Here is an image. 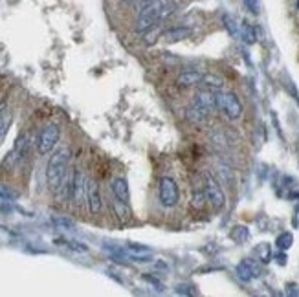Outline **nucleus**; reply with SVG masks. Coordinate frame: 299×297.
I'll return each mask as SVG.
<instances>
[{
	"label": "nucleus",
	"instance_id": "nucleus-1",
	"mask_svg": "<svg viewBox=\"0 0 299 297\" xmlns=\"http://www.w3.org/2000/svg\"><path fill=\"white\" fill-rule=\"evenodd\" d=\"M68 161H70V152L68 149H59L50 156L46 165V182L50 185L51 191H57L61 187V183L68 174Z\"/></svg>",
	"mask_w": 299,
	"mask_h": 297
},
{
	"label": "nucleus",
	"instance_id": "nucleus-2",
	"mask_svg": "<svg viewBox=\"0 0 299 297\" xmlns=\"http://www.w3.org/2000/svg\"><path fill=\"white\" fill-rule=\"evenodd\" d=\"M59 138H61L59 125H56V123L46 125L37 136V152L41 156L50 154V152L56 149L57 143H59Z\"/></svg>",
	"mask_w": 299,
	"mask_h": 297
},
{
	"label": "nucleus",
	"instance_id": "nucleus-3",
	"mask_svg": "<svg viewBox=\"0 0 299 297\" xmlns=\"http://www.w3.org/2000/svg\"><path fill=\"white\" fill-rule=\"evenodd\" d=\"M216 106L230 119H239L242 116V105L239 97L231 92H216Z\"/></svg>",
	"mask_w": 299,
	"mask_h": 297
},
{
	"label": "nucleus",
	"instance_id": "nucleus-4",
	"mask_svg": "<svg viewBox=\"0 0 299 297\" xmlns=\"http://www.w3.org/2000/svg\"><path fill=\"white\" fill-rule=\"evenodd\" d=\"M180 191L176 182L171 176H164L160 178V185H158V200L164 207H175L178 204Z\"/></svg>",
	"mask_w": 299,
	"mask_h": 297
},
{
	"label": "nucleus",
	"instance_id": "nucleus-5",
	"mask_svg": "<svg viewBox=\"0 0 299 297\" xmlns=\"http://www.w3.org/2000/svg\"><path fill=\"white\" fill-rule=\"evenodd\" d=\"M206 197H207V202L211 204V207L215 211L222 209V207L226 206V195H224V191H222V187L219 185V182H216L215 178H211V176H207V182H206Z\"/></svg>",
	"mask_w": 299,
	"mask_h": 297
},
{
	"label": "nucleus",
	"instance_id": "nucleus-6",
	"mask_svg": "<svg viewBox=\"0 0 299 297\" xmlns=\"http://www.w3.org/2000/svg\"><path fill=\"white\" fill-rule=\"evenodd\" d=\"M87 187L88 180L85 178V174L79 169H74V173H72V200L75 206H83V202L87 200Z\"/></svg>",
	"mask_w": 299,
	"mask_h": 297
},
{
	"label": "nucleus",
	"instance_id": "nucleus-7",
	"mask_svg": "<svg viewBox=\"0 0 299 297\" xmlns=\"http://www.w3.org/2000/svg\"><path fill=\"white\" fill-rule=\"evenodd\" d=\"M87 202H88V209L92 215H99L103 207L101 200V193H99V185L94 180H88V187H87Z\"/></svg>",
	"mask_w": 299,
	"mask_h": 297
},
{
	"label": "nucleus",
	"instance_id": "nucleus-8",
	"mask_svg": "<svg viewBox=\"0 0 299 297\" xmlns=\"http://www.w3.org/2000/svg\"><path fill=\"white\" fill-rule=\"evenodd\" d=\"M195 106H198V109L206 110L207 114L209 112H213V110H216L219 106H216V92L213 90H207V88H202V90L197 92V96H195Z\"/></svg>",
	"mask_w": 299,
	"mask_h": 297
},
{
	"label": "nucleus",
	"instance_id": "nucleus-9",
	"mask_svg": "<svg viewBox=\"0 0 299 297\" xmlns=\"http://www.w3.org/2000/svg\"><path fill=\"white\" fill-rule=\"evenodd\" d=\"M125 253L129 259L132 261H138V262H149L152 259V250L147 246H143V244H127L125 246Z\"/></svg>",
	"mask_w": 299,
	"mask_h": 297
},
{
	"label": "nucleus",
	"instance_id": "nucleus-10",
	"mask_svg": "<svg viewBox=\"0 0 299 297\" xmlns=\"http://www.w3.org/2000/svg\"><path fill=\"white\" fill-rule=\"evenodd\" d=\"M202 72H198V70L195 68H187L184 70V72L178 73V77H176V85H178L180 88H191L195 87V85H198V83L202 81Z\"/></svg>",
	"mask_w": 299,
	"mask_h": 297
},
{
	"label": "nucleus",
	"instance_id": "nucleus-11",
	"mask_svg": "<svg viewBox=\"0 0 299 297\" xmlns=\"http://www.w3.org/2000/svg\"><path fill=\"white\" fill-rule=\"evenodd\" d=\"M111 189L114 193L116 200L120 202V204H129V182L127 180L118 176V178L112 180Z\"/></svg>",
	"mask_w": 299,
	"mask_h": 297
},
{
	"label": "nucleus",
	"instance_id": "nucleus-12",
	"mask_svg": "<svg viewBox=\"0 0 299 297\" xmlns=\"http://www.w3.org/2000/svg\"><path fill=\"white\" fill-rule=\"evenodd\" d=\"M191 35V30L185 26H175V28H169V30H166V32L161 33V41L166 42H180L184 41V39H187V37Z\"/></svg>",
	"mask_w": 299,
	"mask_h": 297
},
{
	"label": "nucleus",
	"instance_id": "nucleus-13",
	"mask_svg": "<svg viewBox=\"0 0 299 297\" xmlns=\"http://www.w3.org/2000/svg\"><path fill=\"white\" fill-rule=\"evenodd\" d=\"M237 275H239L240 279L242 281H252V279H255L259 275V268H257V264L253 261H250V259H244L242 262H239V266H237Z\"/></svg>",
	"mask_w": 299,
	"mask_h": 297
},
{
	"label": "nucleus",
	"instance_id": "nucleus-14",
	"mask_svg": "<svg viewBox=\"0 0 299 297\" xmlns=\"http://www.w3.org/2000/svg\"><path fill=\"white\" fill-rule=\"evenodd\" d=\"M160 24V20H158L156 17H152V15L149 13H138V18H136V22H134V32L136 33H145L149 32L151 28L158 26Z\"/></svg>",
	"mask_w": 299,
	"mask_h": 297
},
{
	"label": "nucleus",
	"instance_id": "nucleus-15",
	"mask_svg": "<svg viewBox=\"0 0 299 297\" xmlns=\"http://www.w3.org/2000/svg\"><path fill=\"white\" fill-rule=\"evenodd\" d=\"M200 85H202L204 88H207V90L221 92L222 88H224V79H222L221 75H216V73H204Z\"/></svg>",
	"mask_w": 299,
	"mask_h": 297
},
{
	"label": "nucleus",
	"instance_id": "nucleus-16",
	"mask_svg": "<svg viewBox=\"0 0 299 297\" xmlns=\"http://www.w3.org/2000/svg\"><path fill=\"white\" fill-rule=\"evenodd\" d=\"M11 121H13V116H11L8 110H4V112L0 114V143L4 142L6 136H8V130H10V127H11Z\"/></svg>",
	"mask_w": 299,
	"mask_h": 297
},
{
	"label": "nucleus",
	"instance_id": "nucleus-17",
	"mask_svg": "<svg viewBox=\"0 0 299 297\" xmlns=\"http://www.w3.org/2000/svg\"><path fill=\"white\" fill-rule=\"evenodd\" d=\"M51 224L56 226L57 229H63V231H74L75 229L74 220H70V219H66V217H61V215L51 217Z\"/></svg>",
	"mask_w": 299,
	"mask_h": 297
},
{
	"label": "nucleus",
	"instance_id": "nucleus-18",
	"mask_svg": "<svg viewBox=\"0 0 299 297\" xmlns=\"http://www.w3.org/2000/svg\"><path fill=\"white\" fill-rule=\"evenodd\" d=\"M207 112L206 110H202V109H198V106H191L189 109V112H187V118L193 121V123H197V125H204L207 121Z\"/></svg>",
	"mask_w": 299,
	"mask_h": 297
},
{
	"label": "nucleus",
	"instance_id": "nucleus-19",
	"mask_svg": "<svg viewBox=\"0 0 299 297\" xmlns=\"http://www.w3.org/2000/svg\"><path fill=\"white\" fill-rule=\"evenodd\" d=\"M239 33H240V37H242V41L246 42V44H253V42H255V39H257V35H255V30H253V26H252V24H248V22L240 24Z\"/></svg>",
	"mask_w": 299,
	"mask_h": 297
},
{
	"label": "nucleus",
	"instance_id": "nucleus-20",
	"mask_svg": "<svg viewBox=\"0 0 299 297\" xmlns=\"http://www.w3.org/2000/svg\"><path fill=\"white\" fill-rule=\"evenodd\" d=\"M294 244V235L288 233V231H285V233H281L279 237L276 238V246L279 248L281 252H286L290 246Z\"/></svg>",
	"mask_w": 299,
	"mask_h": 297
},
{
	"label": "nucleus",
	"instance_id": "nucleus-21",
	"mask_svg": "<svg viewBox=\"0 0 299 297\" xmlns=\"http://www.w3.org/2000/svg\"><path fill=\"white\" fill-rule=\"evenodd\" d=\"M161 33H164V32H160V24H158V26L151 28L149 32L143 33V35H145V37H143V42H145V44H147V46L154 44V42H156L158 39H160V37H161Z\"/></svg>",
	"mask_w": 299,
	"mask_h": 297
},
{
	"label": "nucleus",
	"instance_id": "nucleus-22",
	"mask_svg": "<svg viewBox=\"0 0 299 297\" xmlns=\"http://www.w3.org/2000/svg\"><path fill=\"white\" fill-rule=\"evenodd\" d=\"M222 22H224V28L228 30L231 37H237L239 35V26L235 24V18L230 17V15H222Z\"/></svg>",
	"mask_w": 299,
	"mask_h": 297
},
{
	"label": "nucleus",
	"instance_id": "nucleus-23",
	"mask_svg": "<svg viewBox=\"0 0 299 297\" xmlns=\"http://www.w3.org/2000/svg\"><path fill=\"white\" fill-rule=\"evenodd\" d=\"M59 242H63V246L70 248V250H74V252H88V246H85L83 242H77V240H70V238H63V240H59Z\"/></svg>",
	"mask_w": 299,
	"mask_h": 297
},
{
	"label": "nucleus",
	"instance_id": "nucleus-24",
	"mask_svg": "<svg viewBox=\"0 0 299 297\" xmlns=\"http://www.w3.org/2000/svg\"><path fill=\"white\" fill-rule=\"evenodd\" d=\"M255 253L259 255V259H261L262 262H268L271 259V252H270V246H268L266 242L259 244L257 248H255Z\"/></svg>",
	"mask_w": 299,
	"mask_h": 297
},
{
	"label": "nucleus",
	"instance_id": "nucleus-25",
	"mask_svg": "<svg viewBox=\"0 0 299 297\" xmlns=\"http://www.w3.org/2000/svg\"><path fill=\"white\" fill-rule=\"evenodd\" d=\"M0 197L6 198V200L15 202L17 200V197H19V193L13 191V189H11L10 185H6V183H0Z\"/></svg>",
	"mask_w": 299,
	"mask_h": 297
},
{
	"label": "nucleus",
	"instance_id": "nucleus-26",
	"mask_svg": "<svg viewBox=\"0 0 299 297\" xmlns=\"http://www.w3.org/2000/svg\"><path fill=\"white\" fill-rule=\"evenodd\" d=\"M206 200H207L206 191H202V189H195V193H193V207L200 209V207H204Z\"/></svg>",
	"mask_w": 299,
	"mask_h": 297
},
{
	"label": "nucleus",
	"instance_id": "nucleus-27",
	"mask_svg": "<svg viewBox=\"0 0 299 297\" xmlns=\"http://www.w3.org/2000/svg\"><path fill=\"white\" fill-rule=\"evenodd\" d=\"M233 238L237 240V242H244V240H248V238H250L248 228H242V226H239V228H235Z\"/></svg>",
	"mask_w": 299,
	"mask_h": 297
},
{
	"label": "nucleus",
	"instance_id": "nucleus-28",
	"mask_svg": "<svg viewBox=\"0 0 299 297\" xmlns=\"http://www.w3.org/2000/svg\"><path fill=\"white\" fill-rule=\"evenodd\" d=\"M244 6H246V9H248L250 13H253V15H259V11H261L259 0H244Z\"/></svg>",
	"mask_w": 299,
	"mask_h": 297
},
{
	"label": "nucleus",
	"instance_id": "nucleus-29",
	"mask_svg": "<svg viewBox=\"0 0 299 297\" xmlns=\"http://www.w3.org/2000/svg\"><path fill=\"white\" fill-rule=\"evenodd\" d=\"M11 211H13V202L0 197V213H11Z\"/></svg>",
	"mask_w": 299,
	"mask_h": 297
},
{
	"label": "nucleus",
	"instance_id": "nucleus-30",
	"mask_svg": "<svg viewBox=\"0 0 299 297\" xmlns=\"http://www.w3.org/2000/svg\"><path fill=\"white\" fill-rule=\"evenodd\" d=\"M285 259H286V255L285 253H279V255H277V262H279V264H285Z\"/></svg>",
	"mask_w": 299,
	"mask_h": 297
},
{
	"label": "nucleus",
	"instance_id": "nucleus-31",
	"mask_svg": "<svg viewBox=\"0 0 299 297\" xmlns=\"http://www.w3.org/2000/svg\"><path fill=\"white\" fill-rule=\"evenodd\" d=\"M4 112V101H0V114Z\"/></svg>",
	"mask_w": 299,
	"mask_h": 297
},
{
	"label": "nucleus",
	"instance_id": "nucleus-32",
	"mask_svg": "<svg viewBox=\"0 0 299 297\" xmlns=\"http://www.w3.org/2000/svg\"><path fill=\"white\" fill-rule=\"evenodd\" d=\"M123 2H140V0H123Z\"/></svg>",
	"mask_w": 299,
	"mask_h": 297
},
{
	"label": "nucleus",
	"instance_id": "nucleus-33",
	"mask_svg": "<svg viewBox=\"0 0 299 297\" xmlns=\"http://www.w3.org/2000/svg\"><path fill=\"white\" fill-rule=\"evenodd\" d=\"M140 2H147V0H140Z\"/></svg>",
	"mask_w": 299,
	"mask_h": 297
},
{
	"label": "nucleus",
	"instance_id": "nucleus-34",
	"mask_svg": "<svg viewBox=\"0 0 299 297\" xmlns=\"http://www.w3.org/2000/svg\"><path fill=\"white\" fill-rule=\"evenodd\" d=\"M297 8H299V2H297Z\"/></svg>",
	"mask_w": 299,
	"mask_h": 297
}]
</instances>
